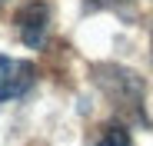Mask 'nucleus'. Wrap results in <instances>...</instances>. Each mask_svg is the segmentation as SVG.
Returning a JSON list of instances; mask_svg holds the SVG:
<instances>
[{
    "label": "nucleus",
    "mask_w": 153,
    "mask_h": 146,
    "mask_svg": "<svg viewBox=\"0 0 153 146\" xmlns=\"http://www.w3.org/2000/svg\"><path fill=\"white\" fill-rule=\"evenodd\" d=\"M33 83H37V66L30 60H17V57L0 53V103L23 96Z\"/></svg>",
    "instance_id": "obj_1"
},
{
    "label": "nucleus",
    "mask_w": 153,
    "mask_h": 146,
    "mask_svg": "<svg viewBox=\"0 0 153 146\" xmlns=\"http://www.w3.org/2000/svg\"><path fill=\"white\" fill-rule=\"evenodd\" d=\"M87 146H133V139H130V130H126V126L107 123V126H100V130L87 139Z\"/></svg>",
    "instance_id": "obj_3"
},
{
    "label": "nucleus",
    "mask_w": 153,
    "mask_h": 146,
    "mask_svg": "<svg viewBox=\"0 0 153 146\" xmlns=\"http://www.w3.org/2000/svg\"><path fill=\"white\" fill-rule=\"evenodd\" d=\"M120 0H87V7H93V10H107V7H117Z\"/></svg>",
    "instance_id": "obj_4"
},
{
    "label": "nucleus",
    "mask_w": 153,
    "mask_h": 146,
    "mask_svg": "<svg viewBox=\"0 0 153 146\" xmlns=\"http://www.w3.org/2000/svg\"><path fill=\"white\" fill-rule=\"evenodd\" d=\"M13 27L20 33V40L27 46H43L47 40V30H50V7L43 0H27L17 13H13Z\"/></svg>",
    "instance_id": "obj_2"
}]
</instances>
